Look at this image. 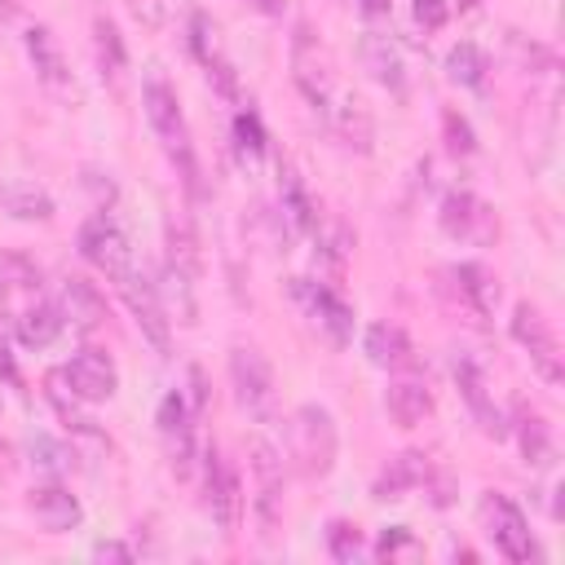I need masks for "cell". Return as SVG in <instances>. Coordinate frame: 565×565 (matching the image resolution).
I'll return each mask as SVG.
<instances>
[{
  "label": "cell",
  "mask_w": 565,
  "mask_h": 565,
  "mask_svg": "<svg viewBox=\"0 0 565 565\" xmlns=\"http://www.w3.org/2000/svg\"><path fill=\"white\" fill-rule=\"evenodd\" d=\"M141 110L150 119V132L159 137L168 163L177 168L181 185L190 199H203V181H199V159H194V141H190V124L181 115V102H177V88L163 79V75H146L141 84Z\"/></svg>",
  "instance_id": "6da1fadb"
},
{
  "label": "cell",
  "mask_w": 565,
  "mask_h": 565,
  "mask_svg": "<svg viewBox=\"0 0 565 565\" xmlns=\"http://www.w3.org/2000/svg\"><path fill=\"white\" fill-rule=\"evenodd\" d=\"M287 455H291V468L300 477H327L335 468V455H340V433H335V419L327 406L318 402H300L287 419Z\"/></svg>",
  "instance_id": "7a4b0ae2"
},
{
  "label": "cell",
  "mask_w": 565,
  "mask_h": 565,
  "mask_svg": "<svg viewBox=\"0 0 565 565\" xmlns=\"http://www.w3.org/2000/svg\"><path fill=\"white\" fill-rule=\"evenodd\" d=\"M230 384L234 402L247 419L269 424L278 415V388H274V366L256 344H234L230 349Z\"/></svg>",
  "instance_id": "3957f363"
},
{
  "label": "cell",
  "mask_w": 565,
  "mask_h": 565,
  "mask_svg": "<svg viewBox=\"0 0 565 565\" xmlns=\"http://www.w3.org/2000/svg\"><path fill=\"white\" fill-rule=\"evenodd\" d=\"M247 463H252V516H256V534L260 543L278 539L282 525V459L265 437L247 441Z\"/></svg>",
  "instance_id": "277c9868"
},
{
  "label": "cell",
  "mask_w": 565,
  "mask_h": 565,
  "mask_svg": "<svg viewBox=\"0 0 565 565\" xmlns=\"http://www.w3.org/2000/svg\"><path fill=\"white\" fill-rule=\"evenodd\" d=\"M512 340L530 353V366L539 371L543 384L556 388V384L565 380V353H561V340H556V331H552V322L543 318L539 305H530V300H516V305H512Z\"/></svg>",
  "instance_id": "5b68a950"
},
{
  "label": "cell",
  "mask_w": 565,
  "mask_h": 565,
  "mask_svg": "<svg viewBox=\"0 0 565 565\" xmlns=\"http://www.w3.org/2000/svg\"><path fill=\"white\" fill-rule=\"evenodd\" d=\"M291 79L305 93V102L318 115H327V106L335 97V71H331V57L309 22H296V35H291Z\"/></svg>",
  "instance_id": "8992f818"
},
{
  "label": "cell",
  "mask_w": 565,
  "mask_h": 565,
  "mask_svg": "<svg viewBox=\"0 0 565 565\" xmlns=\"http://www.w3.org/2000/svg\"><path fill=\"white\" fill-rule=\"evenodd\" d=\"M477 516H481V530H486V539L494 543L499 556H508V561H516V565L534 561V534H530V521H525V512H521L508 494L486 490L481 503H477Z\"/></svg>",
  "instance_id": "52a82bcc"
},
{
  "label": "cell",
  "mask_w": 565,
  "mask_h": 565,
  "mask_svg": "<svg viewBox=\"0 0 565 565\" xmlns=\"http://www.w3.org/2000/svg\"><path fill=\"white\" fill-rule=\"evenodd\" d=\"M115 287H119V296H124V305H128L132 322H137V327H141V335L150 340V349H154L159 358H168V353H172V318H168V309H163L159 282H150V278L132 265Z\"/></svg>",
  "instance_id": "ba28073f"
},
{
  "label": "cell",
  "mask_w": 565,
  "mask_h": 565,
  "mask_svg": "<svg viewBox=\"0 0 565 565\" xmlns=\"http://www.w3.org/2000/svg\"><path fill=\"white\" fill-rule=\"evenodd\" d=\"M79 256L97 269V274H106L110 282H119L137 260H132V243H128V234L119 230V221L115 216H106V212H93L84 225H79Z\"/></svg>",
  "instance_id": "9c48e42d"
},
{
  "label": "cell",
  "mask_w": 565,
  "mask_h": 565,
  "mask_svg": "<svg viewBox=\"0 0 565 565\" xmlns=\"http://www.w3.org/2000/svg\"><path fill=\"white\" fill-rule=\"evenodd\" d=\"M203 508L216 521L221 534H234L243 521V486L238 472L230 468V459H221L216 446L203 450Z\"/></svg>",
  "instance_id": "30bf717a"
},
{
  "label": "cell",
  "mask_w": 565,
  "mask_h": 565,
  "mask_svg": "<svg viewBox=\"0 0 565 565\" xmlns=\"http://www.w3.org/2000/svg\"><path fill=\"white\" fill-rule=\"evenodd\" d=\"M22 44H26V57H31L35 79H40L53 97H62V102H79V84H75V75H71V62H66L62 44L53 40V31H49V26H26Z\"/></svg>",
  "instance_id": "8fae6325"
},
{
  "label": "cell",
  "mask_w": 565,
  "mask_h": 565,
  "mask_svg": "<svg viewBox=\"0 0 565 565\" xmlns=\"http://www.w3.org/2000/svg\"><path fill=\"white\" fill-rule=\"evenodd\" d=\"M62 380H66V388H71L79 402L97 406V402H110V397H115V388H119V366H115V358H110L106 349H79V353L62 366Z\"/></svg>",
  "instance_id": "7c38bea8"
},
{
  "label": "cell",
  "mask_w": 565,
  "mask_h": 565,
  "mask_svg": "<svg viewBox=\"0 0 565 565\" xmlns=\"http://www.w3.org/2000/svg\"><path fill=\"white\" fill-rule=\"evenodd\" d=\"M154 424H159V437H163V450H168V463L177 477H190L194 472V411L185 406V397L172 388L163 393L159 411H154Z\"/></svg>",
  "instance_id": "4fadbf2b"
},
{
  "label": "cell",
  "mask_w": 565,
  "mask_h": 565,
  "mask_svg": "<svg viewBox=\"0 0 565 565\" xmlns=\"http://www.w3.org/2000/svg\"><path fill=\"white\" fill-rule=\"evenodd\" d=\"M450 375H455V384H459V397L468 402V411H472L477 428H481L486 437L503 441V437H508V419H503V411L494 406V397H490V388H486V375H481V366H477L468 353H455V362H450Z\"/></svg>",
  "instance_id": "5bb4252c"
},
{
  "label": "cell",
  "mask_w": 565,
  "mask_h": 565,
  "mask_svg": "<svg viewBox=\"0 0 565 565\" xmlns=\"http://www.w3.org/2000/svg\"><path fill=\"white\" fill-rule=\"evenodd\" d=\"M437 221H441L446 238H459V243H490V234H494V212L472 190H446Z\"/></svg>",
  "instance_id": "9a60e30c"
},
{
  "label": "cell",
  "mask_w": 565,
  "mask_h": 565,
  "mask_svg": "<svg viewBox=\"0 0 565 565\" xmlns=\"http://www.w3.org/2000/svg\"><path fill=\"white\" fill-rule=\"evenodd\" d=\"M296 296L305 300V309L313 313V322L327 331V340H331L335 349H344V344L353 340V305H349L335 287H327V282H309V278H296Z\"/></svg>",
  "instance_id": "2e32d148"
},
{
  "label": "cell",
  "mask_w": 565,
  "mask_h": 565,
  "mask_svg": "<svg viewBox=\"0 0 565 565\" xmlns=\"http://www.w3.org/2000/svg\"><path fill=\"white\" fill-rule=\"evenodd\" d=\"M190 49H194L199 66L207 71V79H212L225 97H238L234 62L225 57V49H221V31H216V22H212L203 9H194V13H190Z\"/></svg>",
  "instance_id": "e0dca14e"
},
{
  "label": "cell",
  "mask_w": 565,
  "mask_h": 565,
  "mask_svg": "<svg viewBox=\"0 0 565 565\" xmlns=\"http://www.w3.org/2000/svg\"><path fill=\"white\" fill-rule=\"evenodd\" d=\"M384 411L397 428H415L433 415V388L419 371H393L388 388H384Z\"/></svg>",
  "instance_id": "ac0fdd59"
},
{
  "label": "cell",
  "mask_w": 565,
  "mask_h": 565,
  "mask_svg": "<svg viewBox=\"0 0 565 565\" xmlns=\"http://www.w3.org/2000/svg\"><path fill=\"white\" fill-rule=\"evenodd\" d=\"M26 508H31V516L40 521L44 534H66V530H75V525L84 521V503H79L57 477L44 481V486H35V490L26 494Z\"/></svg>",
  "instance_id": "d6986e66"
},
{
  "label": "cell",
  "mask_w": 565,
  "mask_h": 565,
  "mask_svg": "<svg viewBox=\"0 0 565 565\" xmlns=\"http://www.w3.org/2000/svg\"><path fill=\"white\" fill-rule=\"evenodd\" d=\"M358 62H362V71H366L380 88H388L393 97H402V93H406L402 49H397L384 31H362V40H358Z\"/></svg>",
  "instance_id": "ffe728a7"
},
{
  "label": "cell",
  "mask_w": 565,
  "mask_h": 565,
  "mask_svg": "<svg viewBox=\"0 0 565 565\" xmlns=\"http://www.w3.org/2000/svg\"><path fill=\"white\" fill-rule=\"evenodd\" d=\"M322 119H327V128H331L349 150L371 154V146H375V124H371V110H366L353 93H335Z\"/></svg>",
  "instance_id": "44dd1931"
},
{
  "label": "cell",
  "mask_w": 565,
  "mask_h": 565,
  "mask_svg": "<svg viewBox=\"0 0 565 565\" xmlns=\"http://www.w3.org/2000/svg\"><path fill=\"white\" fill-rule=\"evenodd\" d=\"M362 353L380 371H415V344L397 322H371L362 335Z\"/></svg>",
  "instance_id": "7402d4cb"
},
{
  "label": "cell",
  "mask_w": 565,
  "mask_h": 565,
  "mask_svg": "<svg viewBox=\"0 0 565 565\" xmlns=\"http://www.w3.org/2000/svg\"><path fill=\"white\" fill-rule=\"evenodd\" d=\"M62 318L79 331V335H93V331H102L106 327V300H102V291L88 282V278H79V274H71L66 282H62Z\"/></svg>",
  "instance_id": "603a6c76"
},
{
  "label": "cell",
  "mask_w": 565,
  "mask_h": 565,
  "mask_svg": "<svg viewBox=\"0 0 565 565\" xmlns=\"http://www.w3.org/2000/svg\"><path fill=\"white\" fill-rule=\"evenodd\" d=\"M428 468H433V463H428L424 450H402V455H393V459L380 468V477H375V486H371V499L388 503V499H402V494L419 490L424 477H428Z\"/></svg>",
  "instance_id": "cb8c5ba5"
},
{
  "label": "cell",
  "mask_w": 565,
  "mask_h": 565,
  "mask_svg": "<svg viewBox=\"0 0 565 565\" xmlns=\"http://www.w3.org/2000/svg\"><path fill=\"white\" fill-rule=\"evenodd\" d=\"M512 433H516V446H521V459L539 472H547L556 463V437H552V424L534 411V406H516V419H512Z\"/></svg>",
  "instance_id": "d4e9b609"
},
{
  "label": "cell",
  "mask_w": 565,
  "mask_h": 565,
  "mask_svg": "<svg viewBox=\"0 0 565 565\" xmlns=\"http://www.w3.org/2000/svg\"><path fill=\"white\" fill-rule=\"evenodd\" d=\"M278 207H282V221L291 225V234H318V203L296 168H282V177H278Z\"/></svg>",
  "instance_id": "484cf974"
},
{
  "label": "cell",
  "mask_w": 565,
  "mask_h": 565,
  "mask_svg": "<svg viewBox=\"0 0 565 565\" xmlns=\"http://www.w3.org/2000/svg\"><path fill=\"white\" fill-rule=\"evenodd\" d=\"M450 278H455V291L463 296V305L472 313H481V318L494 313V305H499V278H494V269H486L481 260H459V265H450Z\"/></svg>",
  "instance_id": "4316f807"
},
{
  "label": "cell",
  "mask_w": 565,
  "mask_h": 565,
  "mask_svg": "<svg viewBox=\"0 0 565 565\" xmlns=\"http://www.w3.org/2000/svg\"><path fill=\"white\" fill-rule=\"evenodd\" d=\"M62 327H66V318H62L57 300H31L18 313V344L22 349H49L62 335Z\"/></svg>",
  "instance_id": "83f0119b"
},
{
  "label": "cell",
  "mask_w": 565,
  "mask_h": 565,
  "mask_svg": "<svg viewBox=\"0 0 565 565\" xmlns=\"http://www.w3.org/2000/svg\"><path fill=\"white\" fill-rule=\"evenodd\" d=\"M0 203L18 221H49L53 216V194L44 185H35V181H9L0 190Z\"/></svg>",
  "instance_id": "f1b7e54d"
},
{
  "label": "cell",
  "mask_w": 565,
  "mask_h": 565,
  "mask_svg": "<svg viewBox=\"0 0 565 565\" xmlns=\"http://www.w3.org/2000/svg\"><path fill=\"white\" fill-rule=\"evenodd\" d=\"M163 265L168 269H181V274H203V256H199V238H194V230H190V221L185 216H172L168 221V238H163Z\"/></svg>",
  "instance_id": "f546056e"
},
{
  "label": "cell",
  "mask_w": 565,
  "mask_h": 565,
  "mask_svg": "<svg viewBox=\"0 0 565 565\" xmlns=\"http://www.w3.org/2000/svg\"><path fill=\"white\" fill-rule=\"evenodd\" d=\"M93 49H97V66H102V75H106V79H119L124 66H128V49H124L119 26H115L106 13L93 18Z\"/></svg>",
  "instance_id": "4dcf8cb0"
},
{
  "label": "cell",
  "mask_w": 565,
  "mask_h": 565,
  "mask_svg": "<svg viewBox=\"0 0 565 565\" xmlns=\"http://www.w3.org/2000/svg\"><path fill=\"white\" fill-rule=\"evenodd\" d=\"M486 71H490V62H486V53H481L472 40H459V44L446 53V75H450L455 84H463V88H481V84H486Z\"/></svg>",
  "instance_id": "1f68e13d"
},
{
  "label": "cell",
  "mask_w": 565,
  "mask_h": 565,
  "mask_svg": "<svg viewBox=\"0 0 565 565\" xmlns=\"http://www.w3.org/2000/svg\"><path fill=\"white\" fill-rule=\"evenodd\" d=\"M13 291H40V269L31 256L0 247V296H13Z\"/></svg>",
  "instance_id": "d6a6232c"
},
{
  "label": "cell",
  "mask_w": 565,
  "mask_h": 565,
  "mask_svg": "<svg viewBox=\"0 0 565 565\" xmlns=\"http://www.w3.org/2000/svg\"><path fill=\"white\" fill-rule=\"evenodd\" d=\"M234 146H238V159H243V163H256V159L265 154V146H269L265 124H260V115H256L252 106L234 115Z\"/></svg>",
  "instance_id": "836d02e7"
},
{
  "label": "cell",
  "mask_w": 565,
  "mask_h": 565,
  "mask_svg": "<svg viewBox=\"0 0 565 565\" xmlns=\"http://www.w3.org/2000/svg\"><path fill=\"white\" fill-rule=\"evenodd\" d=\"M31 463L40 472H49V477H66L75 468V450L62 446V441H53V437H35L31 441Z\"/></svg>",
  "instance_id": "e575fe53"
},
{
  "label": "cell",
  "mask_w": 565,
  "mask_h": 565,
  "mask_svg": "<svg viewBox=\"0 0 565 565\" xmlns=\"http://www.w3.org/2000/svg\"><path fill=\"white\" fill-rule=\"evenodd\" d=\"M441 137H446V150L455 159H468L477 150V132H472V124L459 110H441Z\"/></svg>",
  "instance_id": "d590c367"
},
{
  "label": "cell",
  "mask_w": 565,
  "mask_h": 565,
  "mask_svg": "<svg viewBox=\"0 0 565 565\" xmlns=\"http://www.w3.org/2000/svg\"><path fill=\"white\" fill-rule=\"evenodd\" d=\"M327 552H331L335 561H358V556H362V530H358L353 521L335 516V521L327 525Z\"/></svg>",
  "instance_id": "8d00e7d4"
},
{
  "label": "cell",
  "mask_w": 565,
  "mask_h": 565,
  "mask_svg": "<svg viewBox=\"0 0 565 565\" xmlns=\"http://www.w3.org/2000/svg\"><path fill=\"white\" fill-rule=\"evenodd\" d=\"M318 243H322L318 252H322V256L331 260V269L340 274V269H344V260H349V247H353V238H349V230H344V225H331L327 234H318Z\"/></svg>",
  "instance_id": "74e56055"
},
{
  "label": "cell",
  "mask_w": 565,
  "mask_h": 565,
  "mask_svg": "<svg viewBox=\"0 0 565 565\" xmlns=\"http://www.w3.org/2000/svg\"><path fill=\"white\" fill-rule=\"evenodd\" d=\"M397 552H415V539H411V530H406V525L384 530V534H380V543H375V556H380V561H393Z\"/></svg>",
  "instance_id": "f35d334b"
},
{
  "label": "cell",
  "mask_w": 565,
  "mask_h": 565,
  "mask_svg": "<svg viewBox=\"0 0 565 565\" xmlns=\"http://www.w3.org/2000/svg\"><path fill=\"white\" fill-rule=\"evenodd\" d=\"M450 18V0H415V22L424 31H441Z\"/></svg>",
  "instance_id": "ab89813d"
},
{
  "label": "cell",
  "mask_w": 565,
  "mask_h": 565,
  "mask_svg": "<svg viewBox=\"0 0 565 565\" xmlns=\"http://www.w3.org/2000/svg\"><path fill=\"white\" fill-rule=\"evenodd\" d=\"M190 411L194 415L207 411V384H203V371L199 366H190Z\"/></svg>",
  "instance_id": "60d3db41"
},
{
  "label": "cell",
  "mask_w": 565,
  "mask_h": 565,
  "mask_svg": "<svg viewBox=\"0 0 565 565\" xmlns=\"http://www.w3.org/2000/svg\"><path fill=\"white\" fill-rule=\"evenodd\" d=\"M93 556H97V561H132L137 552H132L128 543H93Z\"/></svg>",
  "instance_id": "b9f144b4"
},
{
  "label": "cell",
  "mask_w": 565,
  "mask_h": 565,
  "mask_svg": "<svg viewBox=\"0 0 565 565\" xmlns=\"http://www.w3.org/2000/svg\"><path fill=\"white\" fill-rule=\"evenodd\" d=\"M247 9H256L260 18H282L287 13V0H247Z\"/></svg>",
  "instance_id": "7bdbcfd3"
},
{
  "label": "cell",
  "mask_w": 565,
  "mask_h": 565,
  "mask_svg": "<svg viewBox=\"0 0 565 565\" xmlns=\"http://www.w3.org/2000/svg\"><path fill=\"white\" fill-rule=\"evenodd\" d=\"M358 9H362V18H388V9H393V0H358Z\"/></svg>",
  "instance_id": "ee69618b"
},
{
  "label": "cell",
  "mask_w": 565,
  "mask_h": 565,
  "mask_svg": "<svg viewBox=\"0 0 565 565\" xmlns=\"http://www.w3.org/2000/svg\"><path fill=\"white\" fill-rule=\"evenodd\" d=\"M0 472H9V446L0 441Z\"/></svg>",
  "instance_id": "f6af8a7d"
},
{
  "label": "cell",
  "mask_w": 565,
  "mask_h": 565,
  "mask_svg": "<svg viewBox=\"0 0 565 565\" xmlns=\"http://www.w3.org/2000/svg\"><path fill=\"white\" fill-rule=\"evenodd\" d=\"M0 406H4V397H0Z\"/></svg>",
  "instance_id": "bcb514c9"
}]
</instances>
